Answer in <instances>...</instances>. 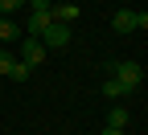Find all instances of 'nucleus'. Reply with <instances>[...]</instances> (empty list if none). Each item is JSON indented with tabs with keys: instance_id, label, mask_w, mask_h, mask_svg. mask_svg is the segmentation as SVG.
<instances>
[{
	"instance_id": "obj_5",
	"label": "nucleus",
	"mask_w": 148,
	"mask_h": 135,
	"mask_svg": "<svg viewBox=\"0 0 148 135\" xmlns=\"http://www.w3.org/2000/svg\"><path fill=\"white\" fill-rule=\"evenodd\" d=\"M21 62H25L29 70L45 62V45H41V37H21Z\"/></svg>"
},
{
	"instance_id": "obj_4",
	"label": "nucleus",
	"mask_w": 148,
	"mask_h": 135,
	"mask_svg": "<svg viewBox=\"0 0 148 135\" xmlns=\"http://www.w3.org/2000/svg\"><path fill=\"white\" fill-rule=\"evenodd\" d=\"M37 37H41V45H45V49H62V45L70 41V25H62V21H49V25L37 33Z\"/></svg>"
},
{
	"instance_id": "obj_1",
	"label": "nucleus",
	"mask_w": 148,
	"mask_h": 135,
	"mask_svg": "<svg viewBox=\"0 0 148 135\" xmlns=\"http://www.w3.org/2000/svg\"><path fill=\"white\" fill-rule=\"evenodd\" d=\"M107 74H111V78H119L127 94H136V90H140V82H144V70H140L136 62H111V66H107Z\"/></svg>"
},
{
	"instance_id": "obj_2",
	"label": "nucleus",
	"mask_w": 148,
	"mask_h": 135,
	"mask_svg": "<svg viewBox=\"0 0 148 135\" xmlns=\"http://www.w3.org/2000/svg\"><path fill=\"white\" fill-rule=\"evenodd\" d=\"M25 4L33 8L29 12V25L21 29V33H29V37H37V33H41L49 21H53V4H49V0H25Z\"/></svg>"
},
{
	"instance_id": "obj_8",
	"label": "nucleus",
	"mask_w": 148,
	"mask_h": 135,
	"mask_svg": "<svg viewBox=\"0 0 148 135\" xmlns=\"http://www.w3.org/2000/svg\"><path fill=\"white\" fill-rule=\"evenodd\" d=\"M53 21L74 25V21H78V4H53Z\"/></svg>"
},
{
	"instance_id": "obj_6",
	"label": "nucleus",
	"mask_w": 148,
	"mask_h": 135,
	"mask_svg": "<svg viewBox=\"0 0 148 135\" xmlns=\"http://www.w3.org/2000/svg\"><path fill=\"white\" fill-rule=\"evenodd\" d=\"M21 29H16V21H12V16H0V41H4V45H12V41H21Z\"/></svg>"
},
{
	"instance_id": "obj_3",
	"label": "nucleus",
	"mask_w": 148,
	"mask_h": 135,
	"mask_svg": "<svg viewBox=\"0 0 148 135\" xmlns=\"http://www.w3.org/2000/svg\"><path fill=\"white\" fill-rule=\"evenodd\" d=\"M111 29H115V33H140V29H148V12L119 8L115 16H111Z\"/></svg>"
},
{
	"instance_id": "obj_7",
	"label": "nucleus",
	"mask_w": 148,
	"mask_h": 135,
	"mask_svg": "<svg viewBox=\"0 0 148 135\" xmlns=\"http://www.w3.org/2000/svg\"><path fill=\"white\" fill-rule=\"evenodd\" d=\"M29 74H33V70L21 62V57H12V62L4 66V78H12V82H29Z\"/></svg>"
},
{
	"instance_id": "obj_9",
	"label": "nucleus",
	"mask_w": 148,
	"mask_h": 135,
	"mask_svg": "<svg viewBox=\"0 0 148 135\" xmlns=\"http://www.w3.org/2000/svg\"><path fill=\"white\" fill-rule=\"evenodd\" d=\"M127 119H132V115H127V107H111V111H107V127H115V131H123Z\"/></svg>"
},
{
	"instance_id": "obj_12",
	"label": "nucleus",
	"mask_w": 148,
	"mask_h": 135,
	"mask_svg": "<svg viewBox=\"0 0 148 135\" xmlns=\"http://www.w3.org/2000/svg\"><path fill=\"white\" fill-rule=\"evenodd\" d=\"M103 135H123V131H115V127H107V131H103Z\"/></svg>"
},
{
	"instance_id": "obj_11",
	"label": "nucleus",
	"mask_w": 148,
	"mask_h": 135,
	"mask_svg": "<svg viewBox=\"0 0 148 135\" xmlns=\"http://www.w3.org/2000/svg\"><path fill=\"white\" fill-rule=\"evenodd\" d=\"M21 4H25V0H0V16H12Z\"/></svg>"
},
{
	"instance_id": "obj_10",
	"label": "nucleus",
	"mask_w": 148,
	"mask_h": 135,
	"mask_svg": "<svg viewBox=\"0 0 148 135\" xmlns=\"http://www.w3.org/2000/svg\"><path fill=\"white\" fill-rule=\"evenodd\" d=\"M103 94H107V98H127V90H123V82H119V78H111V74L103 78Z\"/></svg>"
}]
</instances>
